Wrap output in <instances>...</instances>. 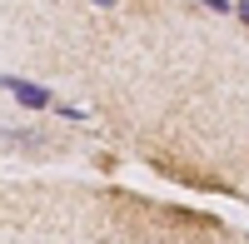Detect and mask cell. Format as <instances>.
Segmentation results:
<instances>
[{"instance_id": "2", "label": "cell", "mask_w": 249, "mask_h": 244, "mask_svg": "<svg viewBox=\"0 0 249 244\" xmlns=\"http://www.w3.org/2000/svg\"><path fill=\"white\" fill-rule=\"evenodd\" d=\"M60 120H70V125H75V120H85V110H80V105H65V100H55V105H50Z\"/></svg>"}, {"instance_id": "4", "label": "cell", "mask_w": 249, "mask_h": 244, "mask_svg": "<svg viewBox=\"0 0 249 244\" xmlns=\"http://www.w3.org/2000/svg\"><path fill=\"white\" fill-rule=\"evenodd\" d=\"M230 15H239L244 25H249V0H234V10H230Z\"/></svg>"}, {"instance_id": "1", "label": "cell", "mask_w": 249, "mask_h": 244, "mask_svg": "<svg viewBox=\"0 0 249 244\" xmlns=\"http://www.w3.org/2000/svg\"><path fill=\"white\" fill-rule=\"evenodd\" d=\"M0 90H10L15 105H25V110H50L55 105L50 85H35V80H25V75H0Z\"/></svg>"}, {"instance_id": "3", "label": "cell", "mask_w": 249, "mask_h": 244, "mask_svg": "<svg viewBox=\"0 0 249 244\" xmlns=\"http://www.w3.org/2000/svg\"><path fill=\"white\" fill-rule=\"evenodd\" d=\"M199 5H210V10H219V15H230V10H234V0H199Z\"/></svg>"}, {"instance_id": "5", "label": "cell", "mask_w": 249, "mask_h": 244, "mask_svg": "<svg viewBox=\"0 0 249 244\" xmlns=\"http://www.w3.org/2000/svg\"><path fill=\"white\" fill-rule=\"evenodd\" d=\"M95 5H100V10H110V5H120V0H95Z\"/></svg>"}]
</instances>
